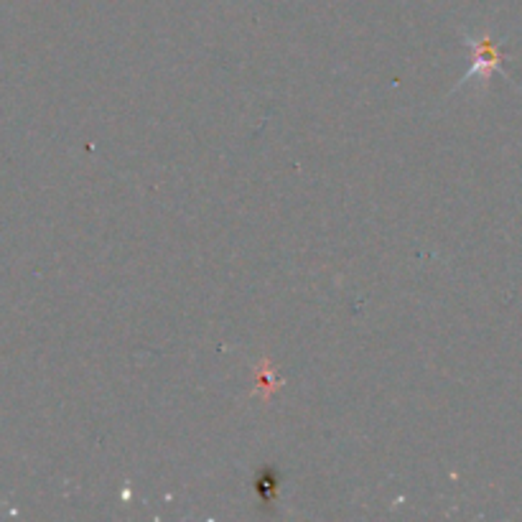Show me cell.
Returning <instances> with one entry per match:
<instances>
[{
  "instance_id": "6da1fadb",
  "label": "cell",
  "mask_w": 522,
  "mask_h": 522,
  "mask_svg": "<svg viewBox=\"0 0 522 522\" xmlns=\"http://www.w3.org/2000/svg\"><path fill=\"white\" fill-rule=\"evenodd\" d=\"M474 46V54H477V67L471 69V75L469 77H479V72H489V69H494L497 67V61H500V51H497V46L492 44V41L486 39L482 44H471ZM466 77V79H469Z\"/></svg>"
}]
</instances>
